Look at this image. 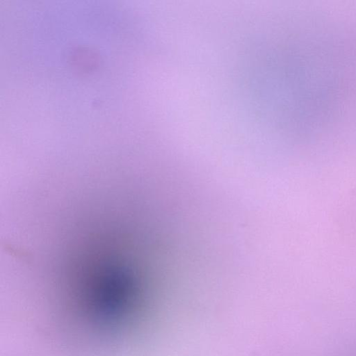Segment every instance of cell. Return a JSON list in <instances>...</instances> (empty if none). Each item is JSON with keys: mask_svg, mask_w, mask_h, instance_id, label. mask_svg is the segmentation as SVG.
<instances>
[{"mask_svg": "<svg viewBox=\"0 0 356 356\" xmlns=\"http://www.w3.org/2000/svg\"><path fill=\"white\" fill-rule=\"evenodd\" d=\"M135 327H134V328H135ZM133 330H134V328H133ZM133 330H132V331H133ZM132 331H131V332H132ZM131 332H130V333H131ZM130 333H129V334H130ZM128 335H127V336H128ZM127 337H126V338H127ZM125 339H124V340H125Z\"/></svg>", "mask_w": 356, "mask_h": 356, "instance_id": "obj_1", "label": "cell"}]
</instances>
